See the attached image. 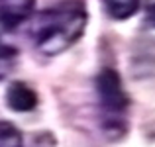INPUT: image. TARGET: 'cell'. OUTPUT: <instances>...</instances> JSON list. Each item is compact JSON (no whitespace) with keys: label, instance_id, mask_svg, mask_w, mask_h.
<instances>
[{"label":"cell","instance_id":"6da1fadb","mask_svg":"<svg viewBox=\"0 0 155 147\" xmlns=\"http://www.w3.org/2000/svg\"><path fill=\"white\" fill-rule=\"evenodd\" d=\"M87 18V6L83 0H63L39 12L31 24L35 47L45 55L63 53L84 34Z\"/></svg>","mask_w":155,"mask_h":147},{"label":"cell","instance_id":"7a4b0ae2","mask_svg":"<svg viewBox=\"0 0 155 147\" xmlns=\"http://www.w3.org/2000/svg\"><path fill=\"white\" fill-rule=\"evenodd\" d=\"M96 92H98L102 110L114 118L110 126H122L116 122V118L126 112V108H128V96H126L124 87H122L120 75L114 69H102L96 75Z\"/></svg>","mask_w":155,"mask_h":147},{"label":"cell","instance_id":"3957f363","mask_svg":"<svg viewBox=\"0 0 155 147\" xmlns=\"http://www.w3.org/2000/svg\"><path fill=\"white\" fill-rule=\"evenodd\" d=\"M35 0H0V26L14 30L31 16Z\"/></svg>","mask_w":155,"mask_h":147},{"label":"cell","instance_id":"277c9868","mask_svg":"<svg viewBox=\"0 0 155 147\" xmlns=\"http://www.w3.org/2000/svg\"><path fill=\"white\" fill-rule=\"evenodd\" d=\"M6 104L14 112H30L38 106V94L26 83H10L6 90Z\"/></svg>","mask_w":155,"mask_h":147},{"label":"cell","instance_id":"5b68a950","mask_svg":"<svg viewBox=\"0 0 155 147\" xmlns=\"http://www.w3.org/2000/svg\"><path fill=\"white\" fill-rule=\"evenodd\" d=\"M104 10L114 20H128L140 8V0H102Z\"/></svg>","mask_w":155,"mask_h":147},{"label":"cell","instance_id":"8992f818","mask_svg":"<svg viewBox=\"0 0 155 147\" xmlns=\"http://www.w3.org/2000/svg\"><path fill=\"white\" fill-rule=\"evenodd\" d=\"M0 147H24V137L20 129L10 122L0 120Z\"/></svg>","mask_w":155,"mask_h":147},{"label":"cell","instance_id":"52a82bcc","mask_svg":"<svg viewBox=\"0 0 155 147\" xmlns=\"http://www.w3.org/2000/svg\"><path fill=\"white\" fill-rule=\"evenodd\" d=\"M14 61H16V49L2 43V39H0V79H4L12 71Z\"/></svg>","mask_w":155,"mask_h":147},{"label":"cell","instance_id":"ba28073f","mask_svg":"<svg viewBox=\"0 0 155 147\" xmlns=\"http://www.w3.org/2000/svg\"><path fill=\"white\" fill-rule=\"evenodd\" d=\"M145 16H147L149 24L155 26V0H147L145 2Z\"/></svg>","mask_w":155,"mask_h":147}]
</instances>
